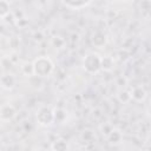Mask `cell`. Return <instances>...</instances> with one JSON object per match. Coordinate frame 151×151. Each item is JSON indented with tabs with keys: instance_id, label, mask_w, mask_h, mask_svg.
Instances as JSON below:
<instances>
[{
	"instance_id": "6da1fadb",
	"label": "cell",
	"mask_w": 151,
	"mask_h": 151,
	"mask_svg": "<svg viewBox=\"0 0 151 151\" xmlns=\"http://www.w3.org/2000/svg\"><path fill=\"white\" fill-rule=\"evenodd\" d=\"M32 63L34 68V77L37 78L50 77L54 71V64L47 55H40Z\"/></svg>"
},
{
	"instance_id": "7a4b0ae2",
	"label": "cell",
	"mask_w": 151,
	"mask_h": 151,
	"mask_svg": "<svg viewBox=\"0 0 151 151\" xmlns=\"http://www.w3.org/2000/svg\"><path fill=\"white\" fill-rule=\"evenodd\" d=\"M101 57L98 53H87L83 59V68L90 74H97L101 68Z\"/></svg>"
},
{
	"instance_id": "3957f363",
	"label": "cell",
	"mask_w": 151,
	"mask_h": 151,
	"mask_svg": "<svg viewBox=\"0 0 151 151\" xmlns=\"http://www.w3.org/2000/svg\"><path fill=\"white\" fill-rule=\"evenodd\" d=\"M35 118L39 125L41 126H51L54 120H53V109L48 105H41L35 113Z\"/></svg>"
},
{
	"instance_id": "277c9868",
	"label": "cell",
	"mask_w": 151,
	"mask_h": 151,
	"mask_svg": "<svg viewBox=\"0 0 151 151\" xmlns=\"http://www.w3.org/2000/svg\"><path fill=\"white\" fill-rule=\"evenodd\" d=\"M130 93V98L131 100L136 101V103H143L146 97H147V92L145 90V87L143 85H134L129 90Z\"/></svg>"
},
{
	"instance_id": "5b68a950",
	"label": "cell",
	"mask_w": 151,
	"mask_h": 151,
	"mask_svg": "<svg viewBox=\"0 0 151 151\" xmlns=\"http://www.w3.org/2000/svg\"><path fill=\"white\" fill-rule=\"evenodd\" d=\"M17 117V110L15 107L9 104V103H5L2 105H0V119L4 122H11Z\"/></svg>"
},
{
	"instance_id": "8992f818",
	"label": "cell",
	"mask_w": 151,
	"mask_h": 151,
	"mask_svg": "<svg viewBox=\"0 0 151 151\" xmlns=\"http://www.w3.org/2000/svg\"><path fill=\"white\" fill-rule=\"evenodd\" d=\"M17 85V78L14 74L9 73V72H5L0 76V86L4 90H13Z\"/></svg>"
},
{
	"instance_id": "52a82bcc",
	"label": "cell",
	"mask_w": 151,
	"mask_h": 151,
	"mask_svg": "<svg viewBox=\"0 0 151 151\" xmlns=\"http://www.w3.org/2000/svg\"><path fill=\"white\" fill-rule=\"evenodd\" d=\"M61 4L72 11H80V9H84L88 6H91L93 2L92 1H83V0H79V1L70 0V1H61Z\"/></svg>"
},
{
	"instance_id": "ba28073f",
	"label": "cell",
	"mask_w": 151,
	"mask_h": 151,
	"mask_svg": "<svg viewBox=\"0 0 151 151\" xmlns=\"http://www.w3.org/2000/svg\"><path fill=\"white\" fill-rule=\"evenodd\" d=\"M106 139H107V142H109L110 144H112V145H118V144H120L122 140H123V133H122V131H120L119 129L113 127V130L110 132V134L106 137Z\"/></svg>"
},
{
	"instance_id": "9c48e42d",
	"label": "cell",
	"mask_w": 151,
	"mask_h": 151,
	"mask_svg": "<svg viewBox=\"0 0 151 151\" xmlns=\"http://www.w3.org/2000/svg\"><path fill=\"white\" fill-rule=\"evenodd\" d=\"M106 40H107L106 35H105L103 32H100V31L94 32V33L92 34V38H91L92 44H93L96 47H98V48L103 47V46L106 44Z\"/></svg>"
},
{
	"instance_id": "30bf717a",
	"label": "cell",
	"mask_w": 151,
	"mask_h": 151,
	"mask_svg": "<svg viewBox=\"0 0 151 151\" xmlns=\"http://www.w3.org/2000/svg\"><path fill=\"white\" fill-rule=\"evenodd\" d=\"M67 118V112L66 110L61 109V107H58V109H53V120L54 123H58V124H61L66 120Z\"/></svg>"
},
{
	"instance_id": "8fae6325",
	"label": "cell",
	"mask_w": 151,
	"mask_h": 151,
	"mask_svg": "<svg viewBox=\"0 0 151 151\" xmlns=\"http://www.w3.org/2000/svg\"><path fill=\"white\" fill-rule=\"evenodd\" d=\"M100 68L104 70L105 72H112L114 70V60L112 57H101V65H100Z\"/></svg>"
},
{
	"instance_id": "7c38bea8",
	"label": "cell",
	"mask_w": 151,
	"mask_h": 151,
	"mask_svg": "<svg viewBox=\"0 0 151 151\" xmlns=\"http://www.w3.org/2000/svg\"><path fill=\"white\" fill-rule=\"evenodd\" d=\"M51 45L57 50H63L66 46V40L61 35H53L51 38Z\"/></svg>"
},
{
	"instance_id": "4fadbf2b",
	"label": "cell",
	"mask_w": 151,
	"mask_h": 151,
	"mask_svg": "<svg viewBox=\"0 0 151 151\" xmlns=\"http://www.w3.org/2000/svg\"><path fill=\"white\" fill-rule=\"evenodd\" d=\"M51 149H52V151H67L68 150V145H67L66 140L60 138V139H55L51 144Z\"/></svg>"
},
{
	"instance_id": "5bb4252c",
	"label": "cell",
	"mask_w": 151,
	"mask_h": 151,
	"mask_svg": "<svg viewBox=\"0 0 151 151\" xmlns=\"http://www.w3.org/2000/svg\"><path fill=\"white\" fill-rule=\"evenodd\" d=\"M11 14V4L6 0H0V19H5Z\"/></svg>"
},
{
	"instance_id": "9a60e30c",
	"label": "cell",
	"mask_w": 151,
	"mask_h": 151,
	"mask_svg": "<svg viewBox=\"0 0 151 151\" xmlns=\"http://www.w3.org/2000/svg\"><path fill=\"white\" fill-rule=\"evenodd\" d=\"M21 72L26 77H33L34 76V68H33V63L25 61L21 66Z\"/></svg>"
},
{
	"instance_id": "2e32d148",
	"label": "cell",
	"mask_w": 151,
	"mask_h": 151,
	"mask_svg": "<svg viewBox=\"0 0 151 151\" xmlns=\"http://www.w3.org/2000/svg\"><path fill=\"white\" fill-rule=\"evenodd\" d=\"M113 125L110 123V122H104V123H101L100 125H99V131H100V133L106 138L109 134H110V132L113 130Z\"/></svg>"
},
{
	"instance_id": "e0dca14e",
	"label": "cell",
	"mask_w": 151,
	"mask_h": 151,
	"mask_svg": "<svg viewBox=\"0 0 151 151\" xmlns=\"http://www.w3.org/2000/svg\"><path fill=\"white\" fill-rule=\"evenodd\" d=\"M117 98H118V100H119L120 103H123V104H127L129 101H131L130 93H129L127 90H123V91H120V92L118 93Z\"/></svg>"
},
{
	"instance_id": "ac0fdd59",
	"label": "cell",
	"mask_w": 151,
	"mask_h": 151,
	"mask_svg": "<svg viewBox=\"0 0 151 151\" xmlns=\"http://www.w3.org/2000/svg\"><path fill=\"white\" fill-rule=\"evenodd\" d=\"M81 139L83 140H85V142H92L93 139H96V136H94V133L91 131V130H84L83 132H81Z\"/></svg>"
},
{
	"instance_id": "d6986e66",
	"label": "cell",
	"mask_w": 151,
	"mask_h": 151,
	"mask_svg": "<svg viewBox=\"0 0 151 151\" xmlns=\"http://www.w3.org/2000/svg\"><path fill=\"white\" fill-rule=\"evenodd\" d=\"M32 38H33V40H34L35 42H41V41L45 39V35H44L42 31L38 29V31H34V32L32 33Z\"/></svg>"
},
{
	"instance_id": "ffe728a7",
	"label": "cell",
	"mask_w": 151,
	"mask_h": 151,
	"mask_svg": "<svg viewBox=\"0 0 151 151\" xmlns=\"http://www.w3.org/2000/svg\"><path fill=\"white\" fill-rule=\"evenodd\" d=\"M117 85L120 86V87L126 86V85H127V79H126L125 77H123V76L118 77V78H117Z\"/></svg>"
}]
</instances>
